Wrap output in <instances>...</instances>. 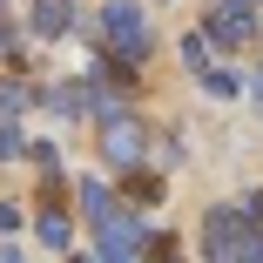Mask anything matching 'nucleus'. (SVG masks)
<instances>
[{
    "label": "nucleus",
    "instance_id": "1",
    "mask_svg": "<svg viewBox=\"0 0 263 263\" xmlns=\"http://www.w3.org/2000/svg\"><path fill=\"white\" fill-rule=\"evenodd\" d=\"M202 243H209V263H263V230L243 209H209L202 216Z\"/></svg>",
    "mask_w": 263,
    "mask_h": 263
},
{
    "label": "nucleus",
    "instance_id": "2",
    "mask_svg": "<svg viewBox=\"0 0 263 263\" xmlns=\"http://www.w3.org/2000/svg\"><path fill=\"white\" fill-rule=\"evenodd\" d=\"M95 34L108 41L122 61H142V54H148V27H142V7H135V0H108V7H101V27H95Z\"/></svg>",
    "mask_w": 263,
    "mask_h": 263
},
{
    "label": "nucleus",
    "instance_id": "3",
    "mask_svg": "<svg viewBox=\"0 0 263 263\" xmlns=\"http://www.w3.org/2000/svg\"><path fill=\"white\" fill-rule=\"evenodd\" d=\"M142 142H148V135H142L135 115H108V122H101V155H108L115 169H135V162H142Z\"/></svg>",
    "mask_w": 263,
    "mask_h": 263
},
{
    "label": "nucleus",
    "instance_id": "4",
    "mask_svg": "<svg viewBox=\"0 0 263 263\" xmlns=\"http://www.w3.org/2000/svg\"><path fill=\"white\" fill-rule=\"evenodd\" d=\"M95 236H101V263H135L148 243H142V230L122 216V209H108V216L95 223Z\"/></svg>",
    "mask_w": 263,
    "mask_h": 263
},
{
    "label": "nucleus",
    "instance_id": "5",
    "mask_svg": "<svg viewBox=\"0 0 263 263\" xmlns=\"http://www.w3.org/2000/svg\"><path fill=\"white\" fill-rule=\"evenodd\" d=\"M256 34V14H243V7H209V41L216 47H243Z\"/></svg>",
    "mask_w": 263,
    "mask_h": 263
},
{
    "label": "nucleus",
    "instance_id": "6",
    "mask_svg": "<svg viewBox=\"0 0 263 263\" xmlns=\"http://www.w3.org/2000/svg\"><path fill=\"white\" fill-rule=\"evenodd\" d=\"M61 27H68V0H34V34L54 41Z\"/></svg>",
    "mask_w": 263,
    "mask_h": 263
},
{
    "label": "nucleus",
    "instance_id": "7",
    "mask_svg": "<svg viewBox=\"0 0 263 263\" xmlns=\"http://www.w3.org/2000/svg\"><path fill=\"white\" fill-rule=\"evenodd\" d=\"M81 209H88V223H101V216L115 209V189L101 182V176H95V182H81Z\"/></svg>",
    "mask_w": 263,
    "mask_h": 263
},
{
    "label": "nucleus",
    "instance_id": "8",
    "mask_svg": "<svg viewBox=\"0 0 263 263\" xmlns=\"http://www.w3.org/2000/svg\"><path fill=\"white\" fill-rule=\"evenodd\" d=\"M47 108L54 115H81V81H54L47 88Z\"/></svg>",
    "mask_w": 263,
    "mask_h": 263
},
{
    "label": "nucleus",
    "instance_id": "9",
    "mask_svg": "<svg viewBox=\"0 0 263 263\" xmlns=\"http://www.w3.org/2000/svg\"><path fill=\"white\" fill-rule=\"evenodd\" d=\"M41 243L47 250H68V216H61V209H41Z\"/></svg>",
    "mask_w": 263,
    "mask_h": 263
},
{
    "label": "nucleus",
    "instance_id": "10",
    "mask_svg": "<svg viewBox=\"0 0 263 263\" xmlns=\"http://www.w3.org/2000/svg\"><path fill=\"white\" fill-rule=\"evenodd\" d=\"M202 88H209V101H230L236 95V74L230 68H202Z\"/></svg>",
    "mask_w": 263,
    "mask_h": 263
},
{
    "label": "nucleus",
    "instance_id": "11",
    "mask_svg": "<svg viewBox=\"0 0 263 263\" xmlns=\"http://www.w3.org/2000/svg\"><path fill=\"white\" fill-rule=\"evenodd\" d=\"M21 108H27V88H21V81H0V122L21 115Z\"/></svg>",
    "mask_w": 263,
    "mask_h": 263
},
{
    "label": "nucleus",
    "instance_id": "12",
    "mask_svg": "<svg viewBox=\"0 0 263 263\" xmlns=\"http://www.w3.org/2000/svg\"><path fill=\"white\" fill-rule=\"evenodd\" d=\"M182 54H189V68H209V41H202V34H189V41H182Z\"/></svg>",
    "mask_w": 263,
    "mask_h": 263
},
{
    "label": "nucleus",
    "instance_id": "13",
    "mask_svg": "<svg viewBox=\"0 0 263 263\" xmlns=\"http://www.w3.org/2000/svg\"><path fill=\"white\" fill-rule=\"evenodd\" d=\"M34 162H41L47 176H61V155H54V142H34Z\"/></svg>",
    "mask_w": 263,
    "mask_h": 263
},
{
    "label": "nucleus",
    "instance_id": "14",
    "mask_svg": "<svg viewBox=\"0 0 263 263\" xmlns=\"http://www.w3.org/2000/svg\"><path fill=\"white\" fill-rule=\"evenodd\" d=\"M7 155H21V135H14V122H0V162Z\"/></svg>",
    "mask_w": 263,
    "mask_h": 263
},
{
    "label": "nucleus",
    "instance_id": "15",
    "mask_svg": "<svg viewBox=\"0 0 263 263\" xmlns=\"http://www.w3.org/2000/svg\"><path fill=\"white\" fill-rule=\"evenodd\" d=\"M7 54H14V27L0 21V61H7Z\"/></svg>",
    "mask_w": 263,
    "mask_h": 263
},
{
    "label": "nucleus",
    "instance_id": "16",
    "mask_svg": "<svg viewBox=\"0 0 263 263\" xmlns=\"http://www.w3.org/2000/svg\"><path fill=\"white\" fill-rule=\"evenodd\" d=\"M209 7H243V14H256V0H209Z\"/></svg>",
    "mask_w": 263,
    "mask_h": 263
},
{
    "label": "nucleus",
    "instance_id": "17",
    "mask_svg": "<svg viewBox=\"0 0 263 263\" xmlns=\"http://www.w3.org/2000/svg\"><path fill=\"white\" fill-rule=\"evenodd\" d=\"M250 95H256V108H263V74H256V81H250Z\"/></svg>",
    "mask_w": 263,
    "mask_h": 263
},
{
    "label": "nucleus",
    "instance_id": "18",
    "mask_svg": "<svg viewBox=\"0 0 263 263\" xmlns=\"http://www.w3.org/2000/svg\"><path fill=\"white\" fill-rule=\"evenodd\" d=\"M250 223H263V196H256V209H250Z\"/></svg>",
    "mask_w": 263,
    "mask_h": 263
}]
</instances>
